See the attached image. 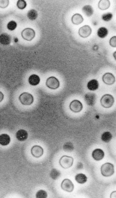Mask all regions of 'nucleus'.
<instances>
[{"mask_svg":"<svg viewBox=\"0 0 116 198\" xmlns=\"http://www.w3.org/2000/svg\"><path fill=\"white\" fill-rule=\"evenodd\" d=\"M99 87V84L97 80H92L89 81L87 84V88L90 91H95L97 90Z\"/></svg>","mask_w":116,"mask_h":198,"instance_id":"nucleus-16","label":"nucleus"},{"mask_svg":"<svg viewBox=\"0 0 116 198\" xmlns=\"http://www.w3.org/2000/svg\"><path fill=\"white\" fill-rule=\"evenodd\" d=\"M19 100L23 105H30L33 103L34 97L31 94L28 92H23L19 96Z\"/></svg>","mask_w":116,"mask_h":198,"instance_id":"nucleus-3","label":"nucleus"},{"mask_svg":"<svg viewBox=\"0 0 116 198\" xmlns=\"http://www.w3.org/2000/svg\"><path fill=\"white\" fill-rule=\"evenodd\" d=\"M83 105L82 103L80 100L77 99L73 100L70 104V109L71 111L75 113H80L83 109Z\"/></svg>","mask_w":116,"mask_h":198,"instance_id":"nucleus-7","label":"nucleus"},{"mask_svg":"<svg viewBox=\"0 0 116 198\" xmlns=\"http://www.w3.org/2000/svg\"><path fill=\"white\" fill-rule=\"evenodd\" d=\"M17 6L20 10H23L27 7V3L24 0H19L17 3Z\"/></svg>","mask_w":116,"mask_h":198,"instance_id":"nucleus-31","label":"nucleus"},{"mask_svg":"<svg viewBox=\"0 0 116 198\" xmlns=\"http://www.w3.org/2000/svg\"><path fill=\"white\" fill-rule=\"evenodd\" d=\"M75 179L78 183L82 184L87 182L88 178L85 174L83 173H79L76 175Z\"/></svg>","mask_w":116,"mask_h":198,"instance_id":"nucleus-21","label":"nucleus"},{"mask_svg":"<svg viewBox=\"0 0 116 198\" xmlns=\"http://www.w3.org/2000/svg\"><path fill=\"white\" fill-rule=\"evenodd\" d=\"M84 21L83 16L80 14H74L72 17L71 21L74 24L76 25H80Z\"/></svg>","mask_w":116,"mask_h":198,"instance_id":"nucleus-19","label":"nucleus"},{"mask_svg":"<svg viewBox=\"0 0 116 198\" xmlns=\"http://www.w3.org/2000/svg\"><path fill=\"white\" fill-rule=\"evenodd\" d=\"M83 168V165L82 163L80 162L78 163L77 166V169H81Z\"/></svg>","mask_w":116,"mask_h":198,"instance_id":"nucleus-35","label":"nucleus"},{"mask_svg":"<svg viewBox=\"0 0 116 198\" xmlns=\"http://www.w3.org/2000/svg\"><path fill=\"white\" fill-rule=\"evenodd\" d=\"M27 17L30 20L34 21L38 17L37 11L34 9H31L27 12Z\"/></svg>","mask_w":116,"mask_h":198,"instance_id":"nucleus-25","label":"nucleus"},{"mask_svg":"<svg viewBox=\"0 0 116 198\" xmlns=\"http://www.w3.org/2000/svg\"><path fill=\"white\" fill-rule=\"evenodd\" d=\"M47 197H48L47 193L43 190L39 191L36 194V198H46Z\"/></svg>","mask_w":116,"mask_h":198,"instance_id":"nucleus-29","label":"nucleus"},{"mask_svg":"<svg viewBox=\"0 0 116 198\" xmlns=\"http://www.w3.org/2000/svg\"><path fill=\"white\" fill-rule=\"evenodd\" d=\"M9 4V1L8 0H1L0 1V7L2 8H5L8 7Z\"/></svg>","mask_w":116,"mask_h":198,"instance_id":"nucleus-32","label":"nucleus"},{"mask_svg":"<svg viewBox=\"0 0 116 198\" xmlns=\"http://www.w3.org/2000/svg\"><path fill=\"white\" fill-rule=\"evenodd\" d=\"M21 35L26 41H31L35 37L36 32L33 29L27 28L22 31Z\"/></svg>","mask_w":116,"mask_h":198,"instance_id":"nucleus-5","label":"nucleus"},{"mask_svg":"<svg viewBox=\"0 0 116 198\" xmlns=\"http://www.w3.org/2000/svg\"><path fill=\"white\" fill-rule=\"evenodd\" d=\"M112 134L109 131L104 132V133H103L101 136V140L106 143L109 142L112 139Z\"/></svg>","mask_w":116,"mask_h":198,"instance_id":"nucleus-24","label":"nucleus"},{"mask_svg":"<svg viewBox=\"0 0 116 198\" xmlns=\"http://www.w3.org/2000/svg\"><path fill=\"white\" fill-rule=\"evenodd\" d=\"M110 6V2L109 0H101L98 3V7L100 10L104 11L107 10Z\"/></svg>","mask_w":116,"mask_h":198,"instance_id":"nucleus-20","label":"nucleus"},{"mask_svg":"<svg viewBox=\"0 0 116 198\" xmlns=\"http://www.w3.org/2000/svg\"><path fill=\"white\" fill-rule=\"evenodd\" d=\"M114 102V99L111 95L105 94L101 97L100 104L103 107L109 108L111 107Z\"/></svg>","mask_w":116,"mask_h":198,"instance_id":"nucleus-2","label":"nucleus"},{"mask_svg":"<svg viewBox=\"0 0 116 198\" xmlns=\"http://www.w3.org/2000/svg\"><path fill=\"white\" fill-rule=\"evenodd\" d=\"M46 85L49 89L55 90L60 86V82L58 79L55 77L51 76L46 80Z\"/></svg>","mask_w":116,"mask_h":198,"instance_id":"nucleus-6","label":"nucleus"},{"mask_svg":"<svg viewBox=\"0 0 116 198\" xmlns=\"http://www.w3.org/2000/svg\"><path fill=\"white\" fill-rule=\"evenodd\" d=\"M74 159L69 156H63L59 160V164L65 169H68L73 166Z\"/></svg>","mask_w":116,"mask_h":198,"instance_id":"nucleus-4","label":"nucleus"},{"mask_svg":"<svg viewBox=\"0 0 116 198\" xmlns=\"http://www.w3.org/2000/svg\"><path fill=\"white\" fill-rule=\"evenodd\" d=\"M4 98V95L3 94L2 92L0 91V102H2Z\"/></svg>","mask_w":116,"mask_h":198,"instance_id":"nucleus-34","label":"nucleus"},{"mask_svg":"<svg viewBox=\"0 0 116 198\" xmlns=\"http://www.w3.org/2000/svg\"><path fill=\"white\" fill-rule=\"evenodd\" d=\"M110 45L112 46V47H114V48H116V36L113 37L110 39L109 41Z\"/></svg>","mask_w":116,"mask_h":198,"instance_id":"nucleus-33","label":"nucleus"},{"mask_svg":"<svg viewBox=\"0 0 116 198\" xmlns=\"http://www.w3.org/2000/svg\"><path fill=\"white\" fill-rule=\"evenodd\" d=\"M92 157L95 161H101L104 157V153L101 149H95L92 153Z\"/></svg>","mask_w":116,"mask_h":198,"instance_id":"nucleus-13","label":"nucleus"},{"mask_svg":"<svg viewBox=\"0 0 116 198\" xmlns=\"http://www.w3.org/2000/svg\"><path fill=\"white\" fill-rule=\"evenodd\" d=\"M41 79L37 75H32L28 79V82L31 86H36L40 84Z\"/></svg>","mask_w":116,"mask_h":198,"instance_id":"nucleus-18","label":"nucleus"},{"mask_svg":"<svg viewBox=\"0 0 116 198\" xmlns=\"http://www.w3.org/2000/svg\"><path fill=\"white\" fill-rule=\"evenodd\" d=\"M92 32V28L88 25H85L82 27L79 31V35L84 38H86L90 36Z\"/></svg>","mask_w":116,"mask_h":198,"instance_id":"nucleus-10","label":"nucleus"},{"mask_svg":"<svg viewBox=\"0 0 116 198\" xmlns=\"http://www.w3.org/2000/svg\"><path fill=\"white\" fill-rule=\"evenodd\" d=\"M82 11H83L84 14L88 17H90V16H92L94 13V10H93L92 6H90V5H86V6L83 7Z\"/></svg>","mask_w":116,"mask_h":198,"instance_id":"nucleus-22","label":"nucleus"},{"mask_svg":"<svg viewBox=\"0 0 116 198\" xmlns=\"http://www.w3.org/2000/svg\"><path fill=\"white\" fill-rule=\"evenodd\" d=\"M101 173L104 177H108L112 176L114 173V166L111 163H106L101 167Z\"/></svg>","mask_w":116,"mask_h":198,"instance_id":"nucleus-1","label":"nucleus"},{"mask_svg":"<svg viewBox=\"0 0 116 198\" xmlns=\"http://www.w3.org/2000/svg\"><path fill=\"white\" fill-rule=\"evenodd\" d=\"M113 17V14L111 13H106L105 14H103L102 16V19L104 21L109 22L112 19Z\"/></svg>","mask_w":116,"mask_h":198,"instance_id":"nucleus-30","label":"nucleus"},{"mask_svg":"<svg viewBox=\"0 0 116 198\" xmlns=\"http://www.w3.org/2000/svg\"><path fill=\"white\" fill-rule=\"evenodd\" d=\"M11 42V36L6 33H3L0 35V43L3 46L10 45Z\"/></svg>","mask_w":116,"mask_h":198,"instance_id":"nucleus-15","label":"nucleus"},{"mask_svg":"<svg viewBox=\"0 0 116 198\" xmlns=\"http://www.w3.org/2000/svg\"><path fill=\"white\" fill-rule=\"evenodd\" d=\"M17 26V24L15 21H11L8 22L7 25V28L11 31H14L16 28Z\"/></svg>","mask_w":116,"mask_h":198,"instance_id":"nucleus-28","label":"nucleus"},{"mask_svg":"<svg viewBox=\"0 0 116 198\" xmlns=\"http://www.w3.org/2000/svg\"><path fill=\"white\" fill-rule=\"evenodd\" d=\"M85 100L88 105L93 106L96 103V95L94 93L88 92L85 95Z\"/></svg>","mask_w":116,"mask_h":198,"instance_id":"nucleus-8","label":"nucleus"},{"mask_svg":"<svg viewBox=\"0 0 116 198\" xmlns=\"http://www.w3.org/2000/svg\"><path fill=\"white\" fill-rule=\"evenodd\" d=\"M63 149L65 152H71L74 149L73 144L70 142H67L64 143L63 145Z\"/></svg>","mask_w":116,"mask_h":198,"instance_id":"nucleus-27","label":"nucleus"},{"mask_svg":"<svg viewBox=\"0 0 116 198\" xmlns=\"http://www.w3.org/2000/svg\"><path fill=\"white\" fill-rule=\"evenodd\" d=\"M61 188L65 191L71 192L74 190V185L70 180L65 179L61 182Z\"/></svg>","mask_w":116,"mask_h":198,"instance_id":"nucleus-9","label":"nucleus"},{"mask_svg":"<svg viewBox=\"0 0 116 198\" xmlns=\"http://www.w3.org/2000/svg\"><path fill=\"white\" fill-rule=\"evenodd\" d=\"M15 136L18 141L23 142L27 139L28 134L27 131L23 129H21L16 132Z\"/></svg>","mask_w":116,"mask_h":198,"instance_id":"nucleus-14","label":"nucleus"},{"mask_svg":"<svg viewBox=\"0 0 116 198\" xmlns=\"http://www.w3.org/2000/svg\"><path fill=\"white\" fill-rule=\"evenodd\" d=\"M61 173L59 170L56 169H53L51 170L50 173V176L51 178L53 180H56L60 177Z\"/></svg>","mask_w":116,"mask_h":198,"instance_id":"nucleus-26","label":"nucleus"},{"mask_svg":"<svg viewBox=\"0 0 116 198\" xmlns=\"http://www.w3.org/2000/svg\"><path fill=\"white\" fill-rule=\"evenodd\" d=\"M31 153L35 157H41L44 154V149L40 146L35 145L31 149Z\"/></svg>","mask_w":116,"mask_h":198,"instance_id":"nucleus-12","label":"nucleus"},{"mask_svg":"<svg viewBox=\"0 0 116 198\" xmlns=\"http://www.w3.org/2000/svg\"><path fill=\"white\" fill-rule=\"evenodd\" d=\"M109 34V31L104 27H100L97 31V36L100 38H104Z\"/></svg>","mask_w":116,"mask_h":198,"instance_id":"nucleus-23","label":"nucleus"},{"mask_svg":"<svg viewBox=\"0 0 116 198\" xmlns=\"http://www.w3.org/2000/svg\"><path fill=\"white\" fill-rule=\"evenodd\" d=\"M102 80L103 81L106 85H111L114 84L115 82V78L113 74L107 73L103 76Z\"/></svg>","mask_w":116,"mask_h":198,"instance_id":"nucleus-11","label":"nucleus"},{"mask_svg":"<svg viewBox=\"0 0 116 198\" xmlns=\"http://www.w3.org/2000/svg\"><path fill=\"white\" fill-rule=\"evenodd\" d=\"M11 137L8 134H3L0 135V144L1 145L7 146L11 142Z\"/></svg>","mask_w":116,"mask_h":198,"instance_id":"nucleus-17","label":"nucleus"}]
</instances>
